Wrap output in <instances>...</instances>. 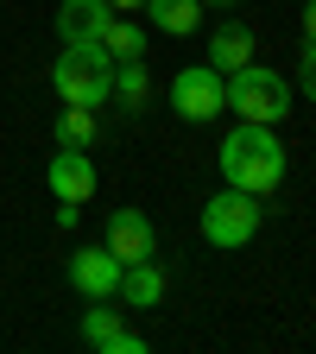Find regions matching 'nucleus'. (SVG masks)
I'll use <instances>...</instances> for the list:
<instances>
[{"mask_svg":"<svg viewBox=\"0 0 316 354\" xmlns=\"http://www.w3.org/2000/svg\"><path fill=\"white\" fill-rule=\"evenodd\" d=\"M203 7H234V0H203Z\"/></svg>","mask_w":316,"mask_h":354,"instance_id":"nucleus-20","label":"nucleus"},{"mask_svg":"<svg viewBox=\"0 0 316 354\" xmlns=\"http://www.w3.org/2000/svg\"><path fill=\"white\" fill-rule=\"evenodd\" d=\"M108 19H114L108 0H64L57 7V38L64 44H95L108 32Z\"/></svg>","mask_w":316,"mask_h":354,"instance_id":"nucleus-10","label":"nucleus"},{"mask_svg":"<svg viewBox=\"0 0 316 354\" xmlns=\"http://www.w3.org/2000/svg\"><path fill=\"white\" fill-rule=\"evenodd\" d=\"M140 13H146L158 32H171V38H190V32L203 26V13H209V7H203V0H146Z\"/></svg>","mask_w":316,"mask_h":354,"instance_id":"nucleus-13","label":"nucleus"},{"mask_svg":"<svg viewBox=\"0 0 316 354\" xmlns=\"http://www.w3.org/2000/svg\"><path fill=\"white\" fill-rule=\"evenodd\" d=\"M57 146H95V108H70L64 102V114H57Z\"/></svg>","mask_w":316,"mask_h":354,"instance_id":"nucleus-16","label":"nucleus"},{"mask_svg":"<svg viewBox=\"0 0 316 354\" xmlns=\"http://www.w3.org/2000/svg\"><path fill=\"white\" fill-rule=\"evenodd\" d=\"M102 247H108L120 266H133V259H152V253H158V234H152V221H146L140 209H114L108 228H102Z\"/></svg>","mask_w":316,"mask_h":354,"instance_id":"nucleus-8","label":"nucleus"},{"mask_svg":"<svg viewBox=\"0 0 316 354\" xmlns=\"http://www.w3.org/2000/svg\"><path fill=\"white\" fill-rule=\"evenodd\" d=\"M82 342L102 354H146V335L127 329L120 310H102V297H89V310H82Z\"/></svg>","mask_w":316,"mask_h":354,"instance_id":"nucleus-9","label":"nucleus"},{"mask_svg":"<svg viewBox=\"0 0 316 354\" xmlns=\"http://www.w3.org/2000/svg\"><path fill=\"white\" fill-rule=\"evenodd\" d=\"M114 102L127 114H140L152 102V76H146V57H133V64H114Z\"/></svg>","mask_w":316,"mask_h":354,"instance_id":"nucleus-15","label":"nucleus"},{"mask_svg":"<svg viewBox=\"0 0 316 354\" xmlns=\"http://www.w3.org/2000/svg\"><path fill=\"white\" fill-rule=\"evenodd\" d=\"M108 7H114V13H140L146 0H108Z\"/></svg>","mask_w":316,"mask_h":354,"instance_id":"nucleus-19","label":"nucleus"},{"mask_svg":"<svg viewBox=\"0 0 316 354\" xmlns=\"http://www.w3.org/2000/svg\"><path fill=\"white\" fill-rule=\"evenodd\" d=\"M171 108L184 114L190 127H203V120H215V114H228V102H221V70H215V64L177 70V76H171Z\"/></svg>","mask_w":316,"mask_h":354,"instance_id":"nucleus-5","label":"nucleus"},{"mask_svg":"<svg viewBox=\"0 0 316 354\" xmlns=\"http://www.w3.org/2000/svg\"><path fill=\"white\" fill-rule=\"evenodd\" d=\"M297 88L316 102V38H304V57H297Z\"/></svg>","mask_w":316,"mask_h":354,"instance_id":"nucleus-17","label":"nucleus"},{"mask_svg":"<svg viewBox=\"0 0 316 354\" xmlns=\"http://www.w3.org/2000/svg\"><path fill=\"white\" fill-rule=\"evenodd\" d=\"M44 184H51L57 203H76V209H82L89 196H95L102 177H95V158H89L82 146H57V158L44 165Z\"/></svg>","mask_w":316,"mask_h":354,"instance_id":"nucleus-6","label":"nucleus"},{"mask_svg":"<svg viewBox=\"0 0 316 354\" xmlns=\"http://www.w3.org/2000/svg\"><path fill=\"white\" fill-rule=\"evenodd\" d=\"M51 88L70 108H102L114 102V57L102 44H64V57L51 64Z\"/></svg>","mask_w":316,"mask_h":354,"instance_id":"nucleus-2","label":"nucleus"},{"mask_svg":"<svg viewBox=\"0 0 316 354\" xmlns=\"http://www.w3.org/2000/svg\"><path fill=\"white\" fill-rule=\"evenodd\" d=\"M285 140L272 127H259V120H241L228 140H221V152H215V165H221V177H228L234 190H253V196H272L279 184H285Z\"/></svg>","mask_w":316,"mask_h":354,"instance_id":"nucleus-1","label":"nucleus"},{"mask_svg":"<svg viewBox=\"0 0 316 354\" xmlns=\"http://www.w3.org/2000/svg\"><path fill=\"white\" fill-rule=\"evenodd\" d=\"M127 310H152L165 304V272H158V259H133L127 272H120V291H114Z\"/></svg>","mask_w":316,"mask_h":354,"instance_id":"nucleus-11","label":"nucleus"},{"mask_svg":"<svg viewBox=\"0 0 316 354\" xmlns=\"http://www.w3.org/2000/svg\"><path fill=\"white\" fill-rule=\"evenodd\" d=\"M203 64H215L221 76H228V70H241V64H253V32H247L241 19L215 26V32H209V57H203Z\"/></svg>","mask_w":316,"mask_h":354,"instance_id":"nucleus-12","label":"nucleus"},{"mask_svg":"<svg viewBox=\"0 0 316 354\" xmlns=\"http://www.w3.org/2000/svg\"><path fill=\"white\" fill-rule=\"evenodd\" d=\"M221 102H228L241 120H259V127H279L291 114V82L266 64H241L221 76Z\"/></svg>","mask_w":316,"mask_h":354,"instance_id":"nucleus-3","label":"nucleus"},{"mask_svg":"<svg viewBox=\"0 0 316 354\" xmlns=\"http://www.w3.org/2000/svg\"><path fill=\"white\" fill-rule=\"evenodd\" d=\"M259 221H266V196H253V190H221V196H209L203 203V241L209 247H247L253 234H259Z\"/></svg>","mask_w":316,"mask_h":354,"instance_id":"nucleus-4","label":"nucleus"},{"mask_svg":"<svg viewBox=\"0 0 316 354\" xmlns=\"http://www.w3.org/2000/svg\"><path fill=\"white\" fill-rule=\"evenodd\" d=\"M304 38H316V0H304Z\"/></svg>","mask_w":316,"mask_h":354,"instance_id":"nucleus-18","label":"nucleus"},{"mask_svg":"<svg viewBox=\"0 0 316 354\" xmlns=\"http://www.w3.org/2000/svg\"><path fill=\"white\" fill-rule=\"evenodd\" d=\"M64 272H70V285H76L82 297H102V304H108V297L120 291V272H127V266H120L108 247H76Z\"/></svg>","mask_w":316,"mask_h":354,"instance_id":"nucleus-7","label":"nucleus"},{"mask_svg":"<svg viewBox=\"0 0 316 354\" xmlns=\"http://www.w3.org/2000/svg\"><path fill=\"white\" fill-rule=\"evenodd\" d=\"M102 51L114 57V64H133V57H146V32H140V19H127V13H114L108 19V32L95 38Z\"/></svg>","mask_w":316,"mask_h":354,"instance_id":"nucleus-14","label":"nucleus"}]
</instances>
